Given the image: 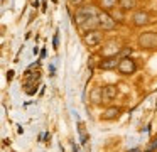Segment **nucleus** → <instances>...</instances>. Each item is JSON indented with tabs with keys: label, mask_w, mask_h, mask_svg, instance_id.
<instances>
[{
	"label": "nucleus",
	"mask_w": 157,
	"mask_h": 152,
	"mask_svg": "<svg viewBox=\"0 0 157 152\" xmlns=\"http://www.w3.org/2000/svg\"><path fill=\"white\" fill-rule=\"evenodd\" d=\"M98 12H100V10H96V7H95V5L79 7L78 12H76V15H75V24H76V25L81 27L83 24H85L86 20H88V19H91V17L98 15Z\"/></svg>",
	"instance_id": "nucleus-1"
},
{
	"label": "nucleus",
	"mask_w": 157,
	"mask_h": 152,
	"mask_svg": "<svg viewBox=\"0 0 157 152\" xmlns=\"http://www.w3.org/2000/svg\"><path fill=\"white\" fill-rule=\"evenodd\" d=\"M137 42H139V47H142V49H155L157 47V32L149 30V32L140 34Z\"/></svg>",
	"instance_id": "nucleus-2"
},
{
	"label": "nucleus",
	"mask_w": 157,
	"mask_h": 152,
	"mask_svg": "<svg viewBox=\"0 0 157 152\" xmlns=\"http://www.w3.org/2000/svg\"><path fill=\"white\" fill-rule=\"evenodd\" d=\"M98 27L101 30H113L117 27V20L113 19V15L108 14L106 10H100V14H98Z\"/></svg>",
	"instance_id": "nucleus-3"
},
{
	"label": "nucleus",
	"mask_w": 157,
	"mask_h": 152,
	"mask_svg": "<svg viewBox=\"0 0 157 152\" xmlns=\"http://www.w3.org/2000/svg\"><path fill=\"white\" fill-rule=\"evenodd\" d=\"M101 41H103V34H101V30H98V29L86 30V32L83 34V42L88 47H96Z\"/></svg>",
	"instance_id": "nucleus-4"
},
{
	"label": "nucleus",
	"mask_w": 157,
	"mask_h": 152,
	"mask_svg": "<svg viewBox=\"0 0 157 152\" xmlns=\"http://www.w3.org/2000/svg\"><path fill=\"white\" fill-rule=\"evenodd\" d=\"M117 69H118V73L123 74V76H130V74H133L137 71V64L132 57H122Z\"/></svg>",
	"instance_id": "nucleus-5"
},
{
	"label": "nucleus",
	"mask_w": 157,
	"mask_h": 152,
	"mask_svg": "<svg viewBox=\"0 0 157 152\" xmlns=\"http://www.w3.org/2000/svg\"><path fill=\"white\" fill-rule=\"evenodd\" d=\"M122 47H120L118 41H108L105 46L101 47V56L103 57H110V56H118Z\"/></svg>",
	"instance_id": "nucleus-6"
},
{
	"label": "nucleus",
	"mask_w": 157,
	"mask_h": 152,
	"mask_svg": "<svg viewBox=\"0 0 157 152\" xmlns=\"http://www.w3.org/2000/svg\"><path fill=\"white\" fill-rule=\"evenodd\" d=\"M132 24L135 27H144V25H147V24H150V15L145 10H137L132 15Z\"/></svg>",
	"instance_id": "nucleus-7"
},
{
	"label": "nucleus",
	"mask_w": 157,
	"mask_h": 152,
	"mask_svg": "<svg viewBox=\"0 0 157 152\" xmlns=\"http://www.w3.org/2000/svg\"><path fill=\"white\" fill-rule=\"evenodd\" d=\"M118 64H120V57L118 56H110V57H105L98 66H100V69L110 71V69H117Z\"/></svg>",
	"instance_id": "nucleus-8"
},
{
	"label": "nucleus",
	"mask_w": 157,
	"mask_h": 152,
	"mask_svg": "<svg viewBox=\"0 0 157 152\" xmlns=\"http://www.w3.org/2000/svg\"><path fill=\"white\" fill-rule=\"evenodd\" d=\"M117 95H118V88L115 84H106V86H103V98L105 100L112 101L113 98H117Z\"/></svg>",
	"instance_id": "nucleus-9"
},
{
	"label": "nucleus",
	"mask_w": 157,
	"mask_h": 152,
	"mask_svg": "<svg viewBox=\"0 0 157 152\" xmlns=\"http://www.w3.org/2000/svg\"><path fill=\"white\" fill-rule=\"evenodd\" d=\"M90 101H91V103H100V101H103V88H95V90H91V93H90Z\"/></svg>",
	"instance_id": "nucleus-10"
},
{
	"label": "nucleus",
	"mask_w": 157,
	"mask_h": 152,
	"mask_svg": "<svg viewBox=\"0 0 157 152\" xmlns=\"http://www.w3.org/2000/svg\"><path fill=\"white\" fill-rule=\"evenodd\" d=\"M118 115H120V108L110 107V108H106V110H105V113H103V118H105V120H115Z\"/></svg>",
	"instance_id": "nucleus-11"
},
{
	"label": "nucleus",
	"mask_w": 157,
	"mask_h": 152,
	"mask_svg": "<svg viewBox=\"0 0 157 152\" xmlns=\"http://www.w3.org/2000/svg\"><path fill=\"white\" fill-rule=\"evenodd\" d=\"M118 7L122 10H133L137 7V0H118Z\"/></svg>",
	"instance_id": "nucleus-12"
},
{
	"label": "nucleus",
	"mask_w": 157,
	"mask_h": 152,
	"mask_svg": "<svg viewBox=\"0 0 157 152\" xmlns=\"http://www.w3.org/2000/svg\"><path fill=\"white\" fill-rule=\"evenodd\" d=\"M117 2H118V0H101V7H103V10H112L113 7L117 5Z\"/></svg>",
	"instance_id": "nucleus-13"
},
{
	"label": "nucleus",
	"mask_w": 157,
	"mask_h": 152,
	"mask_svg": "<svg viewBox=\"0 0 157 152\" xmlns=\"http://www.w3.org/2000/svg\"><path fill=\"white\" fill-rule=\"evenodd\" d=\"M68 2H69V5H73V7H79V5H83L85 0H68Z\"/></svg>",
	"instance_id": "nucleus-14"
}]
</instances>
